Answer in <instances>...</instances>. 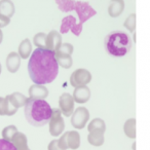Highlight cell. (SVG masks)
Wrapping results in <instances>:
<instances>
[{"instance_id":"1","label":"cell","mask_w":150,"mask_h":150,"mask_svg":"<svg viewBox=\"0 0 150 150\" xmlns=\"http://www.w3.org/2000/svg\"><path fill=\"white\" fill-rule=\"evenodd\" d=\"M28 72L34 84L44 86L50 83L59 74V65L54 52L42 48H36L28 62Z\"/></svg>"},{"instance_id":"5","label":"cell","mask_w":150,"mask_h":150,"mask_svg":"<svg viewBox=\"0 0 150 150\" xmlns=\"http://www.w3.org/2000/svg\"><path fill=\"white\" fill-rule=\"evenodd\" d=\"M48 123H50V133L54 137H58L64 132L65 121L59 108H52V116Z\"/></svg>"},{"instance_id":"29","label":"cell","mask_w":150,"mask_h":150,"mask_svg":"<svg viewBox=\"0 0 150 150\" xmlns=\"http://www.w3.org/2000/svg\"><path fill=\"white\" fill-rule=\"evenodd\" d=\"M0 150H17L13 144L4 139H0Z\"/></svg>"},{"instance_id":"9","label":"cell","mask_w":150,"mask_h":150,"mask_svg":"<svg viewBox=\"0 0 150 150\" xmlns=\"http://www.w3.org/2000/svg\"><path fill=\"white\" fill-rule=\"evenodd\" d=\"M74 100L72 98V95L69 93H64L60 96L59 99V106H60V111L64 116L69 117L72 115L73 111H74Z\"/></svg>"},{"instance_id":"16","label":"cell","mask_w":150,"mask_h":150,"mask_svg":"<svg viewBox=\"0 0 150 150\" xmlns=\"http://www.w3.org/2000/svg\"><path fill=\"white\" fill-rule=\"evenodd\" d=\"M66 142L68 149L76 150L79 148L80 146V135L78 132L76 131H70L67 132V137Z\"/></svg>"},{"instance_id":"15","label":"cell","mask_w":150,"mask_h":150,"mask_svg":"<svg viewBox=\"0 0 150 150\" xmlns=\"http://www.w3.org/2000/svg\"><path fill=\"white\" fill-rule=\"evenodd\" d=\"M11 142L17 148V150H30V148L28 147V140L26 135L19 131L15 134Z\"/></svg>"},{"instance_id":"25","label":"cell","mask_w":150,"mask_h":150,"mask_svg":"<svg viewBox=\"0 0 150 150\" xmlns=\"http://www.w3.org/2000/svg\"><path fill=\"white\" fill-rule=\"evenodd\" d=\"M45 38H46V34L45 33H43V32L37 33L33 38L34 45L37 46V48H42V50H45Z\"/></svg>"},{"instance_id":"33","label":"cell","mask_w":150,"mask_h":150,"mask_svg":"<svg viewBox=\"0 0 150 150\" xmlns=\"http://www.w3.org/2000/svg\"><path fill=\"white\" fill-rule=\"evenodd\" d=\"M2 39H3V33H2V31H1V29H0V44L2 42Z\"/></svg>"},{"instance_id":"10","label":"cell","mask_w":150,"mask_h":150,"mask_svg":"<svg viewBox=\"0 0 150 150\" xmlns=\"http://www.w3.org/2000/svg\"><path fill=\"white\" fill-rule=\"evenodd\" d=\"M62 44V37L61 34L56 30H52L46 35L45 38V50L56 52L60 48Z\"/></svg>"},{"instance_id":"17","label":"cell","mask_w":150,"mask_h":150,"mask_svg":"<svg viewBox=\"0 0 150 150\" xmlns=\"http://www.w3.org/2000/svg\"><path fill=\"white\" fill-rule=\"evenodd\" d=\"M6 98L8 99L9 103H11V104L13 105V107H15L16 109H19V108H21V107L25 106L28 101L27 97L18 92L13 93L11 95H8V96H6Z\"/></svg>"},{"instance_id":"4","label":"cell","mask_w":150,"mask_h":150,"mask_svg":"<svg viewBox=\"0 0 150 150\" xmlns=\"http://www.w3.org/2000/svg\"><path fill=\"white\" fill-rule=\"evenodd\" d=\"M59 9L64 13H68L70 11H75L77 13L80 25H83L88 19L97 15V11L90 5V3L84 1H73V0H57Z\"/></svg>"},{"instance_id":"21","label":"cell","mask_w":150,"mask_h":150,"mask_svg":"<svg viewBox=\"0 0 150 150\" xmlns=\"http://www.w3.org/2000/svg\"><path fill=\"white\" fill-rule=\"evenodd\" d=\"M32 52V44L28 38L24 39L23 41L20 43L19 45V52L18 54L20 56V58L23 60H27L28 58H30Z\"/></svg>"},{"instance_id":"31","label":"cell","mask_w":150,"mask_h":150,"mask_svg":"<svg viewBox=\"0 0 150 150\" xmlns=\"http://www.w3.org/2000/svg\"><path fill=\"white\" fill-rule=\"evenodd\" d=\"M9 23H11V19H8V18L3 15H0V28L5 27V26H7Z\"/></svg>"},{"instance_id":"30","label":"cell","mask_w":150,"mask_h":150,"mask_svg":"<svg viewBox=\"0 0 150 150\" xmlns=\"http://www.w3.org/2000/svg\"><path fill=\"white\" fill-rule=\"evenodd\" d=\"M66 137H67V132L61 136L60 139H58V145L62 150L68 149V146H67V142H66Z\"/></svg>"},{"instance_id":"3","label":"cell","mask_w":150,"mask_h":150,"mask_svg":"<svg viewBox=\"0 0 150 150\" xmlns=\"http://www.w3.org/2000/svg\"><path fill=\"white\" fill-rule=\"evenodd\" d=\"M104 44L109 54L113 57H123L131 50L133 42L127 33L115 30L105 37Z\"/></svg>"},{"instance_id":"24","label":"cell","mask_w":150,"mask_h":150,"mask_svg":"<svg viewBox=\"0 0 150 150\" xmlns=\"http://www.w3.org/2000/svg\"><path fill=\"white\" fill-rule=\"evenodd\" d=\"M18 132V127L16 125H8V127H4L2 129V139L9 141L13 139V137L15 136V134Z\"/></svg>"},{"instance_id":"22","label":"cell","mask_w":150,"mask_h":150,"mask_svg":"<svg viewBox=\"0 0 150 150\" xmlns=\"http://www.w3.org/2000/svg\"><path fill=\"white\" fill-rule=\"evenodd\" d=\"M54 57H56V61H57V63H58L59 66L63 67V68H65V69H69L72 67L73 60H72V57L71 56L56 52H54Z\"/></svg>"},{"instance_id":"8","label":"cell","mask_w":150,"mask_h":150,"mask_svg":"<svg viewBox=\"0 0 150 150\" xmlns=\"http://www.w3.org/2000/svg\"><path fill=\"white\" fill-rule=\"evenodd\" d=\"M69 31H72V33L76 36H79L82 31V26L76 22L73 16H67L62 20L60 32L62 34H66Z\"/></svg>"},{"instance_id":"13","label":"cell","mask_w":150,"mask_h":150,"mask_svg":"<svg viewBox=\"0 0 150 150\" xmlns=\"http://www.w3.org/2000/svg\"><path fill=\"white\" fill-rule=\"evenodd\" d=\"M5 65H6L7 70L11 73H16L20 68L21 65V58L18 54V52H11L7 54L6 61H5Z\"/></svg>"},{"instance_id":"11","label":"cell","mask_w":150,"mask_h":150,"mask_svg":"<svg viewBox=\"0 0 150 150\" xmlns=\"http://www.w3.org/2000/svg\"><path fill=\"white\" fill-rule=\"evenodd\" d=\"M72 98L74 100V102L79 103V104L86 103L91 98V90L86 86L75 88L72 95Z\"/></svg>"},{"instance_id":"23","label":"cell","mask_w":150,"mask_h":150,"mask_svg":"<svg viewBox=\"0 0 150 150\" xmlns=\"http://www.w3.org/2000/svg\"><path fill=\"white\" fill-rule=\"evenodd\" d=\"M123 131L125 134L131 139H135L136 138V119L135 118H129L125 122L123 125Z\"/></svg>"},{"instance_id":"12","label":"cell","mask_w":150,"mask_h":150,"mask_svg":"<svg viewBox=\"0 0 150 150\" xmlns=\"http://www.w3.org/2000/svg\"><path fill=\"white\" fill-rule=\"evenodd\" d=\"M104 133H105V129H92L91 132H88V143L93 146H97V147L102 146L105 141Z\"/></svg>"},{"instance_id":"2","label":"cell","mask_w":150,"mask_h":150,"mask_svg":"<svg viewBox=\"0 0 150 150\" xmlns=\"http://www.w3.org/2000/svg\"><path fill=\"white\" fill-rule=\"evenodd\" d=\"M52 107L45 100L28 98L25 105V117L33 127H43L50 121Z\"/></svg>"},{"instance_id":"6","label":"cell","mask_w":150,"mask_h":150,"mask_svg":"<svg viewBox=\"0 0 150 150\" xmlns=\"http://www.w3.org/2000/svg\"><path fill=\"white\" fill-rule=\"evenodd\" d=\"M92 80V74L86 69H77L71 74L70 76V83L74 88L78 86H86Z\"/></svg>"},{"instance_id":"14","label":"cell","mask_w":150,"mask_h":150,"mask_svg":"<svg viewBox=\"0 0 150 150\" xmlns=\"http://www.w3.org/2000/svg\"><path fill=\"white\" fill-rule=\"evenodd\" d=\"M48 90L43 86L40 84H33L29 88V96L31 99H38V100H44L48 97Z\"/></svg>"},{"instance_id":"20","label":"cell","mask_w":150,"mask_h":150,"mask_svg":"<svg viewBox=\"0 0 150 150\" xmlns=\"http://www.w3.org/2000/svg\"><path fill=\"white\" fill-rule=\"evenodd\" d=\"M16 13L15 4L8 0H1L0 1V15H3L11 19Z\"/></svg>"},{"instance_id":"27","label":"cell","mask_w":150,"mask_h":150,"mask_svg":"<svg viewBox=\"0 0 150 150\" xmlns=\"http://www.w3.org/2000/svg\"><path fill=\"white\" fill-rule=\"evenodd\" d=\"M123 26H125V27L127 28L129 32H135V29H136V13H131V15L127 18V20L125 21Z\"/></svg>"},{"instance_id":"32","label":"cell","mask_w":150,"mask_h":150,"mask_svg":"<svg viewBox=\"0 0 150 150\" xmlns=\"http://www.w3.org/2000/svg\"><path fill=\"white\" fill-rule=\"evenodd\" d=\"M48 150H62L58 145V139L50 141V143L48 144Z\"/></svg>"},{"instance_id":"28","label":"cell","mask_w":150,"mask_h":150,"mask_svg":"<svg viewBox=\"0 0 150 150\" xmlns=\"http://www.w3.org/2000/svg\"><path fill=\"white\" fill-rule=\"evenodd\" d=\"M73 50H74V47H73V45L71 43H62L60 48H59L57 52H61V54H66L71 56V54H73Z\"/></svg>"},{"instance_id":"26","label":"cell","mask_w":150,"mask_h":150,"mask_svg":"<svg viewBox=\"0 0 150 150\" xmlns=\"http://www.w3.org/2000/svg\"><path fill=\"white\" fill-rule=\"evenodd\" d=\"M102 129L106 131V125H105V121L101 118H95L88 123V131L91 132L92 129Z\"/></svg>"},{"instance_id":"34","label":"cell","mask_w":150,"mask_h":150,"mask_svg":"<svg viewBox=\"0 0 150 150\" xmlns=\"http://www.w3.org/2000/svg\"><path fill=\"white\" fill-rule=\"evenodd\" d=\"M1 70H2V67H1V64H0V74H1Z\"/></svg>"},{"instance_id":"7","label":"cell","mask_w":150,"mask_h":150,"mask_svg":"<svg viewBox=\"0 0 150 150\" xmlns=\"http://www.w3.org/2000/svg\"><path fill=\"white\" fill-rule=\"evenodd\" d=\"M90 119V111L86 107H78L75 111H73L71 117V125L73 127L81 129L86 127V122Z\"/></svg>"},{"instance_id":"18","label":"cell","mask_w":150,"mask_h":150,"mask_svg":"<svg viewBox=\"0 0 150 150\" xmlns=\"http://www.w3.org/2000/svg\"><path fill=\"white\" fill-rule=\"evenodd\" d=\"M18 109L13 107V105L9 103L8 99L5 97H0V115H6V116H11V115L16 114Z\"/></svg>"},{"instance_id":"19","label":"cell","mask_w":150,"mask_h":150,"mask_svg":"<svg viewBox=\"0 0 150 150\" xmlns=\"http://www.w3.org/2000/svg\"><path fill=\"white\" fill-rule=\"evenodd\" d=\"M123 9H125V1H122V0L111 1L110 5L108 7L109 16L112 18H117L122 13Z\"/></svg>"}]
</instances>
